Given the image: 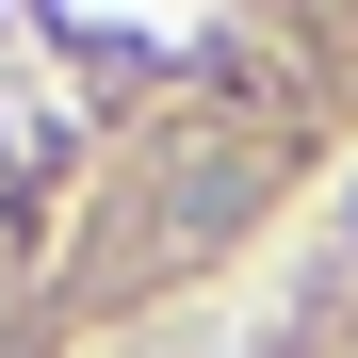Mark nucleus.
Returning a JSON list of instances; mask_svg holds the SVG:
<instances>
[{
  "instance_id": "nucleus-1",
  "label": "nucleus",
  "mask_w": 358,
  "mask_h": 358,
  "mask_svg": "<svg viewBox=\"0 0 358 358\" xmlns=\"http://www.w3.org/2000/svg\"><path fill=\"white\" fill-rule=\"evenodd\" d=\"M342 261H358V196H342Z\"/></svg>"
}]
</instances>
